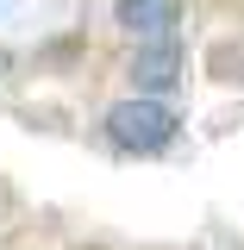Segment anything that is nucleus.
Returning a JSON list of instances; mask_svg holds the SVG:
<instances>
[{"label": "nucleus", "mask_w": 244, "mask_h": 250, "mask_svg": "<svg viewBox=\"0 0 244 250\" xmlns=\"http://www.w3.org/2000/svg\"><path fill=\"white\" fill-rule=\"evenodd\" d=\"M107 138L119 144V150H138V156H151L163 150L169 138H176V113L156 100V94H138V100H119L113 113H107Z\"/></svg>", "instance_id": "1"}, {"label": "nucleus", "mask_w": 244, "mask_h": 250, "mask_svg": "<svg viewBox=\"0 0 244 250\" xmlns=\"http://www.w3.org/2000/svg\"><path fill=\"white\" fill-rule=\"evenodd\" d=\"M176 75H182V50H176V38H151L138 57H132V82L144 94H169L176 88Z\"/></svg>", "instance_id": "2"}, {"label": "nucleus", "mask_w": 244, "mask_h": 250, "mask_svg": "<svg viewBox=\"0 0 244 250\" xmlns=\"http://www.w3.org/2000/svg\"><path fill=\"white\" fill-rule=\"evenodd\" d=\"M176 19H182V0H119V25L138 38H169Z\"/></svg>", "instance_id": "3"}, {"label": "nucleus", "mask_w": 244, "mask_h": 250, "mask_svg": "<svg viewBox=\"0 0 244 250\" xmlns=\"http://www.w3.org/2000/svg\"><path fill=\"white\" fill-rule=\"evenodd\" d=\"M0 75H6V57H0Z\"/></svg>", "instance_id": "4"}]
</instances>
